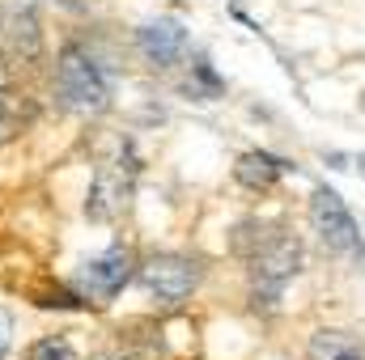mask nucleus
Masks as SVG:
<instances>
[{"mask_svg":"<svg viewBox=\"0 0 365 360\" xmlns=\"http://www.w3.org/2000/svg\"><path fill=\"white\" fill-rule=\"evenodd\" d=\"M60 4H68V9H77V0H60Z\"/></svg>","mask_w":365,"mask_h":360,"instance_id":"obj_15","label":"nucleus"},{"mask_svg":"<svg viewBox=\"0 0 365 360\" xmlns=\"http://www.w3.org/2000/svg\"><path fill=\"white\" fill-rule=\"evenodd\" d=\"M56 97L73 115H102L110 110V73L81 43H68L56 64Z\"/></svg>","mask_w":365,"mask_h":360,"instance_id":"obj_1","label":"nucleus"},{"mask_svg":"<svg viewBox=\"0 0 365 360\" xmlns=\"http://www.w3.org/2000/svg\"><path fill=\"white\" fill-rule=\"evenodd\" d=\"M128 195H132V170L123 174V166H102L93 174L90 199H86V216L90 221H115L123 208H128Z\"/></svg>","mask_w":365,"mask_h":360,"instance_id":"obj_7","label":"nucleus"},{"mask_svg":"<svg viewBox=\"0 0 365 360\" xmlns=\"http://www.w3.org/2000/svg\"><path fill=\"white\" fill-rule=\"evenodd\" d=\"M136 275V259H132V250H123V246H110L106 255H93L81 263L77 271V288H81V297L86 301H110V297H119L123 292V284Z\"/></svg>","mask_w":365,"mask_h":360,"instance_id":"obj_5","label":"nucleus"},{"mask_svg":"<svg viewBox=\"0 0 365 360\" xmlns=\"http://www.w3.org/2000/svg\"><path fill=\"white\" fill-rule=\"evenodd\" d=\"M26 127V110L17 106V97L13 93H0V144H9V140H17V132Z\"/></svg>","mask_w":365,"mask_h":360,"instance_id":"obj_13","label":"nucleus"},{"mask_svg":"<svg viewBox=\"0 0 365 360\" xmlns=\"http://www.w3.org/2000/svg\"><path fill=\"white\" fill-rule=\"evenodd\" d=\"M200 259H187V255H153V259H145L140 268H136V284L153 297V301H162V305H179L187 301L195 288H200Z\"/></svg>","mask_w":365,"mask_h":360,"instance_id":"obj_4","label":"nucleus"},{"mask_svg":"<svg viewBox=\"0 0 365 360\" xmlns=\"http://www.w3.org/2000/svg\"><path fill=\"white\" fill-rule=\"evenodd\" d=\"M306 360H365V344L353 331L323 327L306 339Z\"/></svg>","mask_w":365,"mask_h":360,"instance_id":"obj_9","label":"nucleus"},{"mask_svg":"<svg viewBox=\"0 0 365 360\" xmlns=\"http://www.w3.org/2000/svg\"><path fill=\"white\" fill-rule=\"evenodd\" d=\"M225 90V81L212 73V64L200 55V60H191V81H187V93L191 97H200V102H212L217 93Z\"/></svg>","mask_w":365,"mask_h":360,"instance_id":"obj_11","label":"nucleus"},{"mask_svg":"<svg viewBox=\"0 0 365 360\" xmlns=\"http://www.w3.org/2000/svg\"><path fill=\"white\" fill-rule=\"evenodd\" d=\"M26 360H81V356H77V348H73L64 335H43V339L30 344Z\"/></svg>","mask_w":365,"mask_h":360,"instance_id":"obj_12","label":"nucleus"},{"mask_svg":"<svg viewBox=\"0 0 365 360\" xmlns=\"http://www.w3.org/2000/svg\"><path fill=\"white\" fill-rule=\"evenodd\" d=\"M306 216H310V229H314V238L323 242V250H327V255L349 259V255H361V250H365L361 225H357V216L349 212V203L340 199V191L319 186V191L310 195Z\"/></svg>","mask_w":365,"mask_h":360,"instance_id":"obj_3","label":"nucleus"},{"mask_svg":"<svg viewBox=\"0 0 365 360\" xmlns=\"http://www.w3.org/2000/svg\"><path fill=\"white\" fill-rule=\"evenodd\" d=\"M247 268H251V297H255V309H272L284 292V284L302 271V242L289 233V229H268V238L247 255Z\"/></svg>","mask_w":365,"mask_h":360,"instance_id":"obj_2","label":"nucleus"},{"mask_svg":"<svg viewBox=\"0 0 365 360\" xmlns=\"http://www.w3.org/2000/svg\"><path fill=\"white\" fill-rule=\"evenodd\" d=\"M4 51L13 60H38L43 55V21L34 9H13L4 17Z\"/></svg>","mask_w":365,"mask_h":360,"instance_id":"obj_8","label":"nucleus"},{"mask_svg":"<svg viewBox=\"0 0 365 360\" xmlns=\"http://www.w3.org/2000/svg\"><path fill=\"white\" fill-rule=\"evenodd\" d=\"M136 51L153 68H175L187 55V26L179 17H153L136 26Z\"/></svg>","mask_w":365,"mask_h":360,"instance_id":"obj_6","label":"nucleus"},{"mask_svg":"<svg viewBox=\"0 0 365 360\" xmlns=\"http://www.w3.org/2000/svg\"><path fill=\"white\" fill-rule=\"evenodd\" d=\"M9 344H13V318L0 309V360H4V352H9Z\"/></svg>","mask_w":365,"mask_h":360,"instance_id":"obj_14","label":"nucleus"},{"mask_svg":"<svg viewBox=\"0 0 365 360\" xmlns=\"http://www.w3.org/2000/svg\"><path fill=\"white\" fill-rule=\"evenodd\" d=\"M289 170H293V166L280 162V157H272V153H242V157L234 162V179L242 182L247 191H268V186H276V179L289 174Z\"/></svg>","mask_w":365,"mask_h":360,"instance_id":"obj_10","label":"nucleus"}]
</instances>
